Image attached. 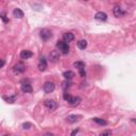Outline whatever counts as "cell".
<instances>
[{
  "label": "cell",
  "instance_id": "cell-1",
  "mask_svg": "<svg viewBox=\"0 0 136 136\" xmlns=\"http://www.w3.org/2000/svg\"><path fill=\"white\" fill-rule=\"evenodd\" d=\"M57 48L63 54H68V52H69V45H68L67 43H65L64 40H59V42L57 43Z\"/></svg>",
  "mask_w": 136,
  "mask_h": 136
},
{
  "label": "cell",
  "instance_id": "cell-2",
  "mask_svg": "<svg viewBox=\"0 0 136 136\" xmlns=\"http://www.w3.org/2000/svg\"><path fill=\"white\" fill-rule=\"evenodd\" d=\"M39 36L44 42H47V40H49L50 38H52V32L48 29H42L39 32Z\"/></svg>",
  "mask_w": 136,
  "mask_h": 136
},
{
  "label": "cell",
  "instance_id": "cell-3",
  "mask_svg": "<svg viewBox=\"0 0 136 136\" xmlns=\"http://www.w3.org/2000/svg\"><path fill=\"white\" fill-rule=\"evenodd\" d=\"M26 70V66L22 63H17L14 67H13V71H14L16 75H20Z\"/></svg>",
  "mask_w": 136,
  "mask_h": 136
},
{
  "label": "cell",
  "instance_id": "cell-4",
  "mask_svg": "<svg viewBox=\"0 0 136 136\" xmlns=\"http://www.w3.org/2000/svg\"><path fill=\"white\" fill-rule=\"evenodd\" d=\"M113 14L115 15V17H117V18H119V17H122V16H125L126 15V12L122 10L120 7H118V5H116L114 9H113Z\"/></svg>",
  "mask_w": 136,
  "mask_h": 136
},
{
  "label": "cell",
  "instance_id": "cell-5",
  "mask_svg": "<svg viewBox=\"0 0 136 136\" xmlns=\"http://www.w3.org/2000/svg\"><path fill=\"white\" fill-rule=\"evenodd\" d=\"M49 60L52 63H57L60 60V53H59V51H57V50L51 51L50 54H49Z\"/></svg>",
  "mask_w": 136,
  "mask_h": 136
},
{
  "label": "cell",
  "instance_id": "cell-6",
  "mask_svg": "<svg viewBox=\"0 0 136 136\" xmlns=\"http://www.w3.org/2000/svg\"><path fill=\"white\" fill-rule=\"evenodd\" d=\"M54 89H55V85H54V83H52V82H46L44 84V91L46 94H50Z\"/></svg>",
  "mask_w": 136,
  "mask_h": 136
},
{
  "label": "cell",
  "instance_id": "cell-7",
  "mask_svg": "<svg viewBox=\"0 0 136 136\" xmlns=\"http://www.w3.org/2000/svg\"><path fill=\"white\" fill-rule=\"evenodd\" d=\"M38 69L39 71H45L47 69V61L46 58H40L39 59V63H38Z\"/></svg>",
  "mask_w": 136,
  "mask_h": 136
},
{
  "label": "cell",
  "instance_id": "cell-8",
  "mask_svg": "<svg viewBox=\"0 0 136 136\" xmlns=\"http://www.w3.org/2000/svg\"><path fill=\"white\" fill-rule=\"evenodd\" d=\"M63 39L65 43H70L75 39V35L71 32H66L63 34Z\"/></svg>",
  "mask_w": 136,
  "mask_h": 136
},
{
  "label": "cell",
  "instance_id": "cell-9",
  "mask_svg": "<svg viewBox=\"0 0 136 136\" xmlns=\"http://www.w3.org/2000/svg\"><path fill=\"white\" fill-rule=\"evenodd\" d=\"M44 105H45L47 108H49L50 111H53V110H55V108H57V103L54 102L53 100H46V101L44 102Z\"/></svg>",
  "mask_w": 136,
  "mask_h": 136
},
{
  "label": "cell",
  "instance_id": "cell-10",
  "mask_svg": "<svg viewBox=\"0 0 136 136\" xmlns=\"http://www.w3.org/2000/svg\"><path fill=\"white\" fill-rule=\"evenodd\" d=\"M81 101H82V100H81L80 97H72V96H71L70 99L68 100L67 102L69 103L71 106H77V105H79V104L81 103Z\"/></svg>",
  "mask_w": 136,
  "mask_h": 136
},
{
  "label": "cell",
  "instance_id": "cell-11",
  "mask_svg": "<svg viewBox=\"0 0 136 136\" xmlns=\"http://www.w3.org/2000/svg\"><path fill=\"white\" fill-rule=\"evenodd\" d=\"M80 118H81V116H78V115H69L66 118V121L68 123H76L77 121H79Z\"/></svg>",
  "mask_w": 136,
  "mask_h": 136
},
{
  "label": "cell",
  "instance_id": "cell-12",
  "mask_svg": "<svg viewBox=\"0 0 136 136\" xmlns=\"http://www.w3.org/2000/svg\"><path fill=\"white\" fill-rule=\"evenodd\" d=\"M95 18L97 20H100V21H105L107 19V15L104 12H98V13H96V15H95Z\"/></svg>",
  "mask_w": 136,
  "mask_h": 136
},
{
  "label": "cell",
  "instance_id": "cell-13",
  "mask_svg": "<svg viewBox=\"0 0 136 136\" xmlns=\"http://www.w3.org/2000/svg\"><path fill=\"white\" fill-rule=\"evenodd\" d=\"M31 57H32V52L29 51V50H23V51L20 52V58H21L22 60H28V59H30Z\"/></svg>",
  "mask_w": 136,
  "mask_h": 136
},
{
  "label": "cell",
  "instance_id": "cell-14",
  "mask_svg": "<svg viewBox=\"0 0 136 136\" xmlns=\"http://www.w3.org/2000/svg\"><path fill=\"white\" fill-rule=\"evenodd\" d=\"M21 90L26 94H28V92H32V86L31 84L29 83H22L21 84Z\"/></svg>",
  "mask_w": 136,
  "mask_h": 136
},
{
  "label": "cell",
  "instance_id": "cell-15",
  "mask_svg": "<svg viewBox=\"0 0 136 136\" xmlns=\"http://www.w3.org/2000/svg\"><path fill=\"white\" fill-rule=\"evenodd\" d=\"M16 99H17V95H16V94H14L13 96H9V97L3 96V100H5V101L9 102V103H14V102L16 101Z\"/></svg>",
  "mask_w": 136,
  "mask_h": 136
},
{
  "label": "cell",
  "instance_id": "cell-16",
  "mask_svg": "<svg viewBox=\"0 0 136 136\" xmlns=\"http://www.w3.org/2000/svg\"><path fill=\"white\" fill-rule=\"evenodd\" d=\"M75 76H76V75H75V72H73V71H71V70H67V71H65V72L63 73V77H64L66 80H68V81L71 80Z\"/></svg>",
  "mask_w": 136,
  "mask_h": 136
},
{
  "label": "cell",
  "instance_id": "cell-17",
  "mask_svg": "<svg viewBox=\"0 0 136 136\" xmlns=\"http://www.w3.org/2000/svg\"><path fill=\"white\" fill-rule=\"evenodd\" d=\"M13 15H14L15 18H22L23 17V12L20 9H15L13 11Z\"/></svg>",
  "mask_w": 136,
  "mask_h": 136
},
{
  "label": "cell",
  "instance_id": "cell-18",
  "mask_svg": "<svg viewBox=\"0 0 136 136\" xmlns=\"http://www.w3.org/2000/svg\"><path fill=\"white\" fill-rule=\"evenodd\" d=\"M78 48L79 49H81V50H84V49H86V47H87V42L85 39H81V40H79L78 42Z\"/></svg>",
  "mask_w": 136,
  "mask_h": 136
},
{
  "label": "cell",
  "instance_id": "cell-19",
  "mask_svg": "<svg viewBox=\"0 0 136 136\" xmlns=\"http://www.w3.org/2000/svg\"><path fill=\"white\" fill-rule=\"evenodd\" d=\"M73 66H75L76 68H78L79 70H80V69H85V63H84V62H76V63L73 64Z\"/></svg>",
  "mask_w": 136,
  "mask_h": 136
},
{
  "label": "cell",
  "instance_id": "cell-20",
  "mask_svg": "<svg viewBox=\"0 0 136 136\" xmlns=\"http://www.w3.org/2000/svg\"><path fill=\"white\" fill-rule=\"evenodd\" d=\"M92 120L96 122V123L100 125V126H106V125H107V122H106L104 119H101V118H94Z\"/></svg>",
  "mask_w": 136,
  "mask_h": 136
},
{
  "label": "cell",
  "instance_id": "cell-21",
  "mask_svg": "<svg viewBox=\"0 0 136 136\" xmlns=\"http://www.w3.org/2000/svg\"><path fill=\"white\" fill-rule=\"evenodd\" d=\"M21 127H22V129H23V130H29V129L32 127V125L30 123V122H24V123H22V126H21Z\"/></svg>",
  "mask_w": 136,
  "mask_h": 136
},
{
  "label": "cell",
  "instance_id": "cell-22",
  "mask_svg": "<svg viewBox=\"0 0 136 136\" xmlns=\"http://www.w3.org/2000/svg\"><path fill=\"white\" fill-rule=\"evenodd\" d=\"M70 85H71V83H70L68 80H66L65 82H63V87H64V88H68V87H70Z\"/></svg>",
  "mask_w": 136,
  "mask_h": 136
},
{
  "label": "cell",
  "instance_id": "cell-23",
  "mask_svg": "<svg viewBox=\"0 0 136 136\" xmlns=\"http://www.w3.org/2000/svg\"><path fill=\"white\" fill-rule=\"evenodd\" d=\"M99 136H111V131H108V130H106V131H104V132H102Z\"/></svg>",
  "mask_w": 136,
  "mask_h": 136
},
{
  "label": "cell",
  "instance_id": "cell-24",
  "mask_svg": "<svg viewBox=\"0 0 136 136\" xmlns=\"http://www.w3.org/2000/svg\"><path fill=\"white\" fill-rule=\"evenodd\" d=\"M1 19L3 20V22H4V23L9 22V19L7 18V16H5V14H4V13H3V14H1Z\"/></svg>",
  "mask_w": 136,
  "mask_h": 136
},
{
  "label": "cell",
  "instance_id": "cell-25",
  "mask_svg": "<svg viewBox=\"0 0 136 136\" xmlns=\"http://www.w3.org/2000/svg\"><path fill=\"white\" fill-rule=\"evenodd\" d=\"M79 71H80V76H81V77H82V78H84V77L86 76V72H85V69H80Z\"/></svg>",
  "mask_w": 136,
  "mask_h": 136
},
{
  "label": "cell",
  "instance_id": "cell-26",
  "mask_svg": "<svg viewBox=\"0 0 136 136\" xmlns=\"http://www.w3.org/2000/svg\"><path fill=\"white\" fill-rule=\"evenodd\" d=\"M70 95H68V94H64V99L66 100V101H68V100H69L70 99Z\"/></svg>",
  "mask_w": 136,
  "mask_h": 136
},
{
  "label": "cell",
  "instance_id": "cell-27",
  "mask_svg": "<svg viewBox=\"0 0 136 136\" xmlns=\"http://www.w3.org/2000/svg\"><path fill=\"white\" fill-rule=\"evenodd\" d=\"M78 132H79V129H76V130H75V131L71 133V136H76V135L78 134Z\"/></svg>",
  "mask_w": 136,
  "mask_h": 136
},
{
  "label": "cell",
  "instance_id": "cell-28",
  "mask_svg": "<svg viewBox=\"0 0 136 136\" xmlns=\"http://www.w3.org/2000/svg\"><path fill=\"white\" fill-rule=\"evenodd\" d=\"M3 66H4V61L0 59V68H2Z\"/></svg>",
  "mask_w": 136,
  "mask_h": 136
},
{
  "label": "cell",
  "instance_id": "cell-29",
  "mask_svg": "<svg viewBox=\"0 0 136 136\" xmlns=\"http://www.w3.org/2000/svg\"><path fill=\"white\" fill-rule=\"evenodd\" d=\"M44 136H53V135H52V134H50V133H47V134H45Z\"/></svg>",
  "mask_w": 136,
  "mask_h": 136
},
{
  "label": "cell",
  "instance_id": "cell-30",
  "mask_svg": "<svg viewBox=\"0 0 136 136\" xmlns=\"http://www.w3.org/2000/svg\"><path fill=\"white\" fill-rule=\"evenodd\" d=\"M5 136H8V135H5Z\"/></svg>",
  "mask_w": 136,
  "mask_h": 136
}]
</instances>
